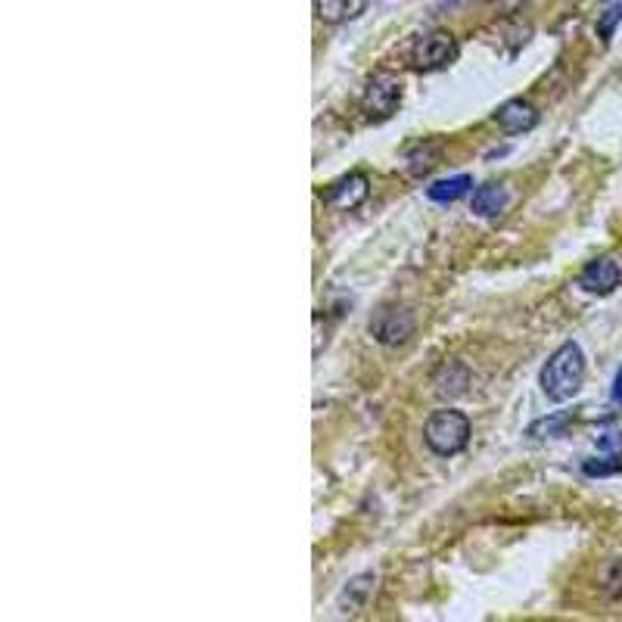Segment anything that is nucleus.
Returning a JSON list of instances; mask_svg holds the SVG:
<instances>
[{
	"mask_svg": "<svg viewBox=\"0 0 622 622\" xmlns=\"http://www.w3.org/2000/svg\"><path fill=\"white\" fill-rule=\"evenodd\" d=\"M582 380H585V355L579 343H563L560 349H554L539 374L542 392L551 402H570L582 389Z\"/></svg>",
	"mask_w": 622,
	"mask_h": 622,
	"instance_id": "f257e3e1",
	"label": "nucleus"
},
{
	"mask_svg": "<svg viewBox=\"0 0 622 622\" xmlns=\"http://www.w3.org/2000/svg\"><path fill=\"white\" fill-rule=\"evenodd\" d=\"M423 442L439 458H451L458 455V451L467 448L470 442V420L467 414L455 411V408H442V411H433L430 420L423 423Z\"/></svg>",
	"mask_w": 622,
	"mask_h": 622,
	"instance_id": "f03ea898",
	"label": "nucleus"
},
{
	"mask_svg": "<svg viewBox=\"0 0 622 622\" xmlns=\"http://www.w3.org/2000/svg\"><path fill=\"white\" fill-rule=\"evenodd\" d=\"M408 60H411V69L417 72H439L458 60V41L448 32H442V28L439 32H427L411 44Z\"/></svg>",
	"mask_w": 622,
	"mask_h": 622,
	"instance_id": "7ed1b4c3",
	"label": "nucleus"
},
{
	"mask_svg": "<svg viewBox=\"0 0 622 622\" xmlns=\"http://www.w3.org/2000/svg\"><path fill=\"white\" fill-rule=\"evenodd\" d=\"M367 330L383 346H402L414 336V315L402 305H380L367 321Z\"/></svg>",
	"mask_w": 622,
	"mask_h": 622,
	"instance_id": "20e7f679",
	"label": "nucleus"
},
{
	"mask_svg": "<svg viewBox=\"0 0 622 622\" xmlns=\"http://www.w3.org/2000/svg\"><path fill=\"white\" fill-rule=\"evenodd\" d=\"M402 106V81L395 75H374L367 81V88L361 94V109L367 112V119L383 122L389 119L395 109Z\"/></svg>",
	"mask_w": 622,
	"mask_h": 622,
	"instance_id": "39448f33",
	"label": "nucleus"
},
{
	"mask_svg": "<svg viewBox=\"0 0 622 622\" xmlns=\"http://www.w3.org/2000/svg\"><path fill=\"white\" fill-rule=\"evenodd\" d=\"M622 284V271L613 259L601 256L595 262H588L579 274V287L591 296H610Z\"/></svg>",
	"mask_w": 622,
	"mask_h": 622,
	"instance_id": "423d86ee",
	"label": "nucleus"
},
{
	"mask_svg": "<svg viewBox=\"0 0 622 622\" xmlns=\"http://www.w3.org/2000/svg\"><path fill=\"white\" fill-rule=\"evenodd\" d=\"M495 122L501 125L504 134H526V131H532L535 125H539V109H535L529 100L514 97V100H507V103L498 106Z\"/></svg>",
	"mask_w": 622,
	"mask_h": 622,
	"instance_id": "0eeeda50",
	"label": "nucleus"
},
{
	"mask_svg": "<svg viewBox=\"0 0 622 622\" xmlns=\"http://www.w3.org/2000/svg\"><path fill=\"white\" fill-rule=\"evenodd\" d=\"M367 190H371V181H367V175L352 172V175H346V178H339V181L330 184V190H327V203H330L333 209L349 212V209H355V206H361V203L367 200Z\"/></svg>",
	"mask_w": 622,
	"mask_h": 622,
	"instance_id": "6e6552de",
	"label": "nucleus"
},
{
	"mask_svg": "<svg viewBox=\"0 0 622 622\" xmlns=\"http://www.w3.org/2000/svg\"><path fill=\"white\" fill-rule=\"evenodd\" d=\"M433 386L439 399H455V395L467 392L470 386V371L461 361H442V367L433 374Z\"/></svg>",
	"mask_w": 622,
	"mask_h": 622,
	"instance_id": "1a4fd4ad",
	"label": "nucleus"
},
{
	"mask_svg": "<svg viewBox=\"0 0 622 622\" xmlns=\"http://www.w3.org/2000/svg\"><path fill=\"white\" fill-rule=\"evenodd\" d=\"M371 0H315V13L324 25H343L358 19Z\"/></svg>",
	"mask_w": 622,
	"mask_h": 622,
	"instance_id": "9d476101",
	"label": "nucleus"
},
{
	"mask_svg": "<svg viewBox=\"0 0 622 622\" xmlns=\"http://www.w3.org/2000/svg\"><path fill=\"white\" fill-rule=\"evenodd\" d=\"M507 206V190L501 184H486V187H479L473 193V212L476 215H483V218H495L501 215Z\"/></svg>",
	"mask_w": 622,
	"mask_h": 622,
	"instance_id": "9b49d317",
	"label": "nucleus"
},
{
	"mask_svg": "<svg viewBox=\"0 0 622 622\" xmlns=\"http://www.w3.org/2000/svg\"><path fill=\"white\" fill-rule=\"evenodd\" d=\"M473 187V178L470 175H455V178H442L436 184L427 187V196L433 203H455L461 196Z\"/></svg>",
	"mask_w": 622,
	"mask_h": 622,
	"instance_id": "f8f14e48",
	"label": "nucleus"
},
{
	"mask_svg": "<svg viewBox=\"0 0 622 622\" xmlns=\"http://www.w3.org/2000/svg\"><path fill=\"white\" fill-rule=\"evenodd\" d=\"M570 423V414H551V417H542L535 420L532 427L526 430L532 439H548V436H563V430H567Z\"/></svg>",
	"mask_w": 622,
	"mask_h": 622,
	"instance_id": "ddd939ff",
	"label": "nucleus"
},
{
	"mask_svg": "<svg viewBox=\"0 0 622 622\" xmlns=\"http://www.w3.org/2000/svg\"><path fill=\"white\" fill-rule=\"evenodd\" d=\"M582 470L588 476H610V473H619L622 470V451H607L604 458H588L582 464Z\"/></svg>",
	"mask_w": 622,
	"mask_h": 622,
	"instance_id": "4468645a",
	"label": "nucleus"
},
{
	"mask_svg": "<svg viewBox=\"0 0 622 622\" xmlns=\"http://www.w3.org/2000/svg\"><path fill=\"white\" fill-rule=\"evenodd\" d=\"M374 582H377V579H374L371 573H364V576H355V579L346 585V591H343V595H352V598H355V601H352V613H355V610L364 604V598H367V595H371V591H374Z\"/></svg>",
	"mask_w": 622,
	"mask_h": 622,
	"instance_id": "2eb2a0df",
	"label": "nucleus"
},
{
	"mask_svg": "<svg viewBox=\"0 0 622 622\" xmlns=\"http://www.w3.org/2000/svg\"><path fill=\"white\" fill-rule=\"evenodd\" d=\"M622 19V4H613V7H607L604 10V16H601V22H598V32H601V38L604 41H610L613 38V28H616V22Z\"/></svg>",
	"mask_w": 622,
	"mask_h": 622,
	"instance_id": "dca6fc26",
	"label": "nucleus"
},
{
	"mask_svg": "<svg viewBox=\"0 0 622 622\" xmlns=\"http://www.w3.org/2000/svg\"><path fill=\"white\" fill-rule=\"evenodd\" d=\"M613 402H616V405H622V367H619L616 383H613Z\"/></svg>",
	"mask_w": 622,
	"mask_h": 622,
	"instance_id": "f3484780",
	"label": "nucleus"
}]
</instances>
